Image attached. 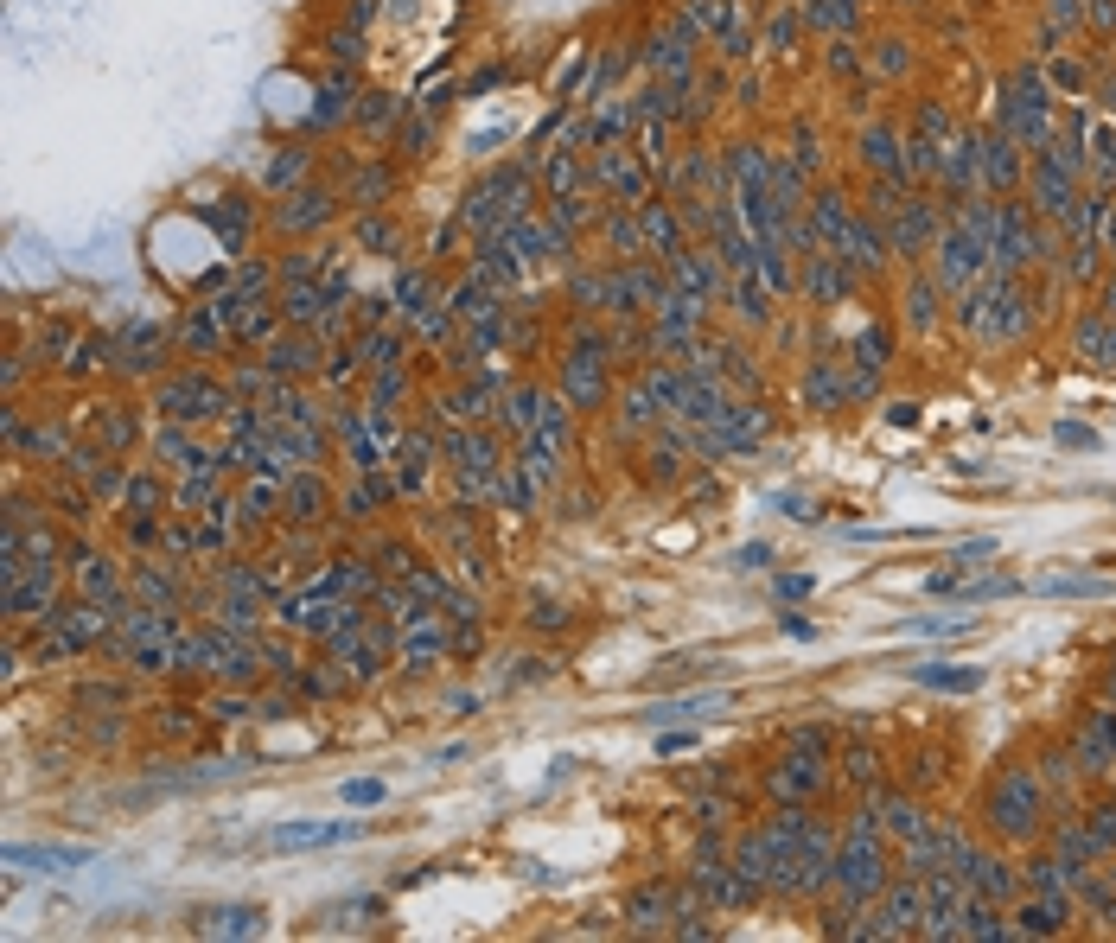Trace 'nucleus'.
Returning <instances> with one entry per match:
<instances>
[{"instance_id": "nucleus-1", "label": "nucleus", "mask_w": 1116, "mask_h": 943, "mask_svg": "<svg viewBox=\"0 0 1116 943\" xmlns=\"http://www.w3.org/2000/svg\"><path fill=\"white\" fill-rule=\"evenodd\" d=\"M358 835V822H332V829H319V822H287L275 829V848H332V842H351Z\"/></svg>"}, {"instance_id": "nucleus-2", "label": "nucleus", "mask_w": 1116, "mask_h": 943, "mask_svg": "<svg viewBox=\"0 0 1116 943\" xmlns=\"http://www.w3.org/2000/svg\"><path fill=\"white\" fill-rule=\"evenodd\" d=\"M90 848H7V867H32V873H64V867H83Z\"/></svg>"}, {"instance_id": "nucleus-3", "label": "nucleus", "mask_w": 1116, "mask_h": 943, "mask_svg": "<svg viewBox=\"0 0 1116 943\" xmlns=\"http://www.w3.org/2000/svg\"><path fill=\"white\" fill-rule=\"evenodd\" d=\"M912 682H925V689H944V695H970L983 689V670H944V663H919Z\"/></svg>"}, {"instance_id": "nucleus-4", "label": "nucleus", "mask_w": 1116, "mask_h": 943, "mask_svg": "<svg viewBox=\"0 0 1116 943\" xmlns=\"http://www.w3.org/2000/svg\"><path fill=\"white\" fill-rule=\"evenodd\" d=\"M970 625V612H944V619H906L900 631H919V638H944V631H963Z\"/></svg>"}, {"instance_id": "nucleus-5", "label": "nucleus", "mask_w": 1116, "mask_h": 943, "mask_svg": "<svg viewBox=\"0 0 1116 943\" xmlns=\"http://www.w3.org/2000/svg\"><path fill=\"white\" fill-rule=\"evenodd\" d=\"M1040 593H1065V599H1091V593H1110V580H1040Z\"/></svg>"}, {"instance_id": "nucleus-6", "label": "nucleus", "mask_w": 1116, "mask_h": 943, "mask_svg": "<svg viewBox=\"0 0 1116 943\" xmlns=\"http://www.w3.org/2000/svg\"><path fill=\"white\" fill-rule=\"evenodd\" d=\"M715 714L721 708V695H689V701H670V708H651V720H676V714Z\"/></svg>"}, {"instance_id": "nucleus-7", "label": "nucleus", "mask_w": 1116, "mask_h": 943, "mask_svg": "<svg viewBox=\"0 0 1116 943\" xmlns=\"http://www.w3.org/2000/svg\"><path fill=\"white\" fill-rule=\"evenodd\" d=\"M345 803H358V810H370V803H383V784H377V778H358V784H345Z\"/></svg>"}]
</instances>
